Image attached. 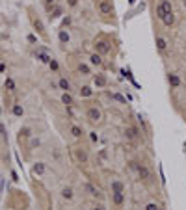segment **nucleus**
<instances>
[{
  "instance_id": "obj_1",
  "label": "nucleus",
  "mask_w": 186,
  "mask_h": 210,
  "mask_svg": "<svg viewBox=\"0 0 186 210\" xmlns=\"http://www.w3.org/2000/svg\"><path fill=\"white\" fill-rule=\"evenodd\" d=\"M171 11H173V6H171L169 0H160V4L156 6V17L158 19H164Z\"/></svg>"
},
{
  "instance_id": "obj_2",
  "label": "nucleus",
  "mask_w": 186,
  "mask_h": 210,
  "mask_svg": "<svg viewBox=\"0 0 186 210\" xmlns=\"http://www.w3.org/2000/svg\"><path fill=\"white\" fill-rule=\"evenodd\" d=\"M97 9L101 15H110V13L114 11V4H112V0H97Z\"/></svg>"
},
{
  "instance_id": "obj_3",
  "label": "nucleus",
  "mask_w": 186,
  "mask_h": 210,
  "mask_svg": "<svg viewBox=\"0 0 186 210\" xmlns=\"http://www.w3.org/2000/svg\"><path fill=\"white\" fill-rule=\"evenodd\" d=\"M95 52L97 54H108L110 52V43L104 39V37H101V39H95Z\"/></svg>"
},
{
  "instance_id": "obj_4",
  "label": "nucleus",
  "mask_w": 186,
  "mask_h": 210,
  "mask_svg": "<svg viewBox=\"0 0 186 210\" xmlns=\"http://www.w3.org/2000/svg\"><path fill=\"white\" fill-rule=\"evenodd\" d=\"M88 119L91 123H99L101 119H102V114H101V110L97 106H91V108H88Z\"/></svg>"
},
{
  "instance_id": "obj_5",
  "label": "nucleus",
  "mask_w": 186,
  "mask_h": 210,
  "mask_svg": "<svg viewBox=\"0 0 186 210\" xmlns=\"http://www.w3.org/2000/svg\"><path fill=\"white\" fill-rule=\"evenodd\" d=\"M93 84H95V86H97V88H106L108 86V76L106 74H95L93 76Z\"/></svg>"
},
{
  "instance_id": "obj_6",
  "label": "nucleus",
  "mask_w": 186,
  "mask_h": 210,
  "mask_svg": "<svg viewBox=\"0 0 186 210\" xmlns=\"http://www.w3.org/2000/svg\"><path fill=\"white\" fill-rule=\"evenodd\" d=\"M136 169H138V175H140L142 180H149V179H151V171H149L147 166H138Z\"/></svg>"
},
{
  "instance_id": "obj_7",
  "label": "nucleus",
  "mask_w": 186,
  "mask_h": 210,
  "mask_svg": "<svg viewBox=\"0 0 186 210\" xmlns=\"http://www.w3.org/2000/svg\"><path fill=\"white\" fill-rule=\"evenodd\" d=\"M125 136H127V139H138V136H140V130H138L136 127H127V128H125Z\"/></svg>"
},
{
  "instance_id": "obj_8",
  "label": "nucleus",
  "mask_w": 186,
  "mask_h": 210,
  "mask_svg": "<svg viewBox=\"0 0 186 210\" xmlns=\"http://www.w3.org/2000/svg\"><path fill=\"white\" fill-rule=\"evenodd\" d=\"M74 156L80 164H88V152L84 149H74Z\"/></svg>"
},
{
  "instance_id": "obj_9",
  "label": "nucleus",
  "mask_w": 186,
  "mask_h": 210,
  "mask_svg": "<svg viewBox=\"0 0 186 210\" xmlns=\"http://www.w3.org/2000/svg\"><path fill=\"white\" fill-rule=\"evenodd\" d=\"M168 82H169L171 88H179V86H181V78H179V74H175V73L168 74Z\"/></svg>"
},
{
  "instance_id": "obj_10",
  "label": "nucleus",
  "mask_w": 186,
  "mask_h": 210,
  "mask_svg": "<svg viewBox=\"0 0 186 210\" xmlns=\"http://www.w3.org/2000/svg\"><path fill=\"white\" fill-rule=\"evenodd\" d=\"M112 201L117 206H121L123 203H125V192H115V193H112Z\"/></svg>"
},
{
  "instance_id": "obj_11",
  "label": "nucleus",
  "mask_w": 186,
  "mask_h": 210,
  "mask_svg": "<svg viewBox=\"0 0 186 210\" xmlns=\"http://www.w3.org/2000/svg\"><path fill=\"white\" fill-rule=\"evenodd\" d=\"M32 136V130L28 128V127H23L19 130V141H23V139H28Z\"/></svg>"
},
{
  "instance_id": "obj_12",
  "label": "nucleus",
  "mask_w": 186,
  "mask_h": 210,
  "mask_svg": "<svg viewBox=\"0 0 186 210\" xmlns=\"http://www.w3.org/2000/svg\"><path fill=\"white\" fill-rule=\"evenodd\" d=\"M61 102H63L65 106H73V104H74V99H73V95L69 93V91H65L63 95H61Z\"/></svg>"
},
{
  "instance_id": "obj_13",
  "label": "nucleus",
  "mask_w": 186,
  "mask_h": 210,
  "mask_svg": "<svg viewBox=\"0 0 186 210\" xmlns=\"http://www.w3.org/2000/svg\"><path fill=\"white\" fill-rule=\"evenodd\" d=\"M11 112H13V115L15 117H23L24 115V108H23V104H13V108H11Z\"/></svg>"
},
{
  "instance_id": "obj_14",
  "label": "nucleus",
  "mask_w": 186,
  "mask_h": 210,
  "mask_svg": "<svg viewBox=\"0 0 186 210\" xmlns=\"http://www.w3.org/2000/svg\"><path fill=\"white\" fill-rule=\"evenodd\" d=\"M160 20L164 23V26H173V24H175V15H173V11L168 13V15L164 17V19H160Z\"/></svg>"
},
{
  "instance_id": "obj_15",
  "label": "nucleus",
  "mask_w": 186,
  "mask_h": 210,
  "mask_svg": "<svg viewBox=\"0 0 186 210\" xmlns=\"http://www.w3.org/2000/svg\"><path fill=\"white\" fill-rule=\"evenodd\" d=\"M115 192H125V184L121 180H112V193Z\"/></svg>"
},
{
  "instance_id": "obj_16",
  "label": "nucleus",
  "mask_w": 186,
  "mask_h": 210,
  "mask_svg": "<svg viewBox=\"0 0 186 210\" xmlns=\"http://www.w3.org/2000/svg\"><path fill=\"white\" fill-rule=\"evenodd\" d=\"M32 173H34V175H43V173H45V164H43V162H37V164H34V167H32Z\"/></svg>"
},
{
  "instance_id": "obj_17",
  "label": "nucleus",
  "mask_w": 186,
  "mask_h": 210,
  "mask_svg": "<svg viewBox=\"0 0 186 210\" xmlns=\"http://www.w3.org/2000/svg\"><path fill=\"white\" fill-rule=\"evenodd\" d=\"M89 63H91V65H102V58H101V54L93 52L91 56H89Z\"/></svg>"
},
{
  "instance_id": "obj_18",
  "label": "nucleus",
  "mask_w": 186,
  "mask_h": 210,
  "mask_svg": "<svg viewBox=\"0 0 186 210\" xmlns=\"http://www.w3.org/2000/svg\"><path fill=\"white\" fill-rule=\"evenodd\" d=\"M58 88L61 89V91H69V89H71V84H69V80L67 78H60V82H58Z\"/></svg>"
},
{
  "instance_id": "obj_19",
  "label": "nucleus",
  "mask_w": 186,
  "mask_h": 210,
  "mask_svg": "<svg viewBox=\"0 0 186 210\" xmlns=\"http://www.w3.org/2000/svg\"><path fill=\"white\" fill-rule=\"evenodd\" d=\"M58 39H60V43H69V39H71V37H69V32L67 30H60L58 32Z\"/></svg>"
},
{
  "instance_id": "obj_20",
  "label": "nucleus",
  "mask_w": 186,
  "mask_h": 210,
  "mask_svg": "<svg viewBox=\"0 0 186 210\" xmlns=\"http://www.w3.org/2000/svg\"><path fill=\"white\" fill-rule=\"evenodd\" d=\"M156 48H158L160 52H164V50L168 48V41L164 39V37H156Z\"/></svg>"
},
{
  "instance_id": "obj_21",
  "label": "nucleus",
  "mask_w": 186,
  "mask_h": 210,
  "mask_svg": "<svg viewBox=\"0 0 186 210\" xmlns=\"http://www.w3.org/2000/svg\"><path fill=\"white\" fill-rule=\"evenodd\" d=\"M73 195H74V193H73V188H69V186H67V188H63V190H61V197L67 199V201H71V199H73Z\"/></svg>"
},
{
  "instance_id": "obj_22",
  "label": "nucleus",
  "mask_w": 186,
  "mask_h": 210,
  "mask_svg": "<svg viewBox=\"0 0 186 210\" xmlns=\"http://www.w3.org/2000/svg\"><path fill=\"white\" fill-rule=\"evenodd\" d=\"M61 13H63V8H61V6H54V9L50 11V19H58V17H61Z\"/></svg>"
},
{
  "instance_id": "obj_23",
  "label": "nucleus",
  "mask_w": 186,
  "mask_h": 210,
  "mask_svg": "<svg viewBox=\"0 0 186 210\" xmlns=\"http://www.w3.org/2000/svg\"><path fill=\"white\" fill-rule=\"evenodd\" d=\"M69 130H71V134H73V138H82V134H84V132H82V128L78 127V125H73V127L69 128Z\"/></svg>"
},
{
  "instance_id": "obj_24",
  "label": "nucleus",
  "mask_w": 186,
  "mask_h": 210,
  "mask_svg": "<svg viewBox=\"0 0 186 210\" xmlns=\"http://www.w3.org/2000/svg\"><path fill=\"white\" fill-rule=\"evenodd\" d=\"M37 60H39V61H43V63H49V61H50L52 58H50V56L47 54V52H43V50H39V52H37Z\"/></svg>"
},
{
  "instance_id": "obj_25",
  "label": "nucleus",
  "mask_w": 186,
  "mask_h": 210,
  "mask_svg": "<svg viewBox=\"0 0 186 210\" xmlns=\"http://www.w3.org/2000/svg\"><path fill=\"white\" fill-rule=\"evenodd\" d=\"M93 95V89L89 86H82L80 88V97H91Z\"/></svg>"
},
{
  "instance_id": "obj_26",
  "label": "nucleus",
  "mask_w": 186,
  "mask_h": 210,
  "mask_svg": "<svg viewBox=\"0 0 186 210\" xmlns=\"http://www.w3.org/2000/svg\"><path fill=\"white\" fill-rule=\"evenodd\" d=\"M4 86H6V89H8V91H15V80L13 78H6V82H4Z\"/></svg>"
},
{
  "instance_id": "obj_27",
  "label": "nucleus",
  "mask_w": 186,
  "mask_h": 210,
  "mask_svg": "<svg viewBox=\"0 0 186 210\" xmlns=\"http://www.w3.org/2000/svg\"><path fill=\"white\" fill-rule=\"evenodd\" d=\"M86 190H88L89 193H91L93 197H101V192H99V190H97V188H95L93 184H86Z\"/></svg>"
},
{
  "instance_id": "obj_28",
  "label": "nucleus",
  "mask_w": 186,
  "mask_h": 210,
  "mask_svg": "<svg viewBox=\"0 0 186 210\" xmlns=\"http://www.w3.org/2000/svg\"><path fill=\"white\" fill-rule=\"evenodd\" d=\"M110 97H112V99H115V101H119L121 104H127V99H125V97H121L119 93H110Z\"/></svg>"
},
{
  "instance_id": "obj_29",
  "label": "nucleus",
  "mask_w": 186,
  "mask_h": 210,
  "mask_svg": "<svg viewBox=\"0 0 186 210\" xmlns=\"http://www.w3.org/2000/svg\"><path fill=\"white\" fill-rule=\"evenodd\" d=\"M34 26L37 28V32H39V34H43V32H45V26H43V23H41L39 19H37V20H34Z\"/></svg>"
},
{
  "instance_id": "obj_30",
  "label": "nucleus",
  "mask_w": 186,
  "mask_h": 210,
  "mask_svg": "<svg viewBox=\"0 0 186 210\" xmlns=\"http://www.w3.org/2000/svg\"><path fill=\"white\" fill-rule=\"evenodd\" d=\"M49 67H50V71H60V63L56 60H50L49 61Z\"/></svg>"
},
{
  "instance_id": "obj_31",
  "label": "nucleus",
  "mask_w": 186,
  "mask_h": 210,
  "mask_svg": "<svg viewBox=\"0 0 186 210\" xmlns=\"http://www.w3.org/2000/svg\"><path fill=\"white\" fill-rule=\"evenodd\" d=\"M78 71H80L82 74H89V67H88L86 63H80V65H78Z\"/></svg>"
},
{
  "instance_id": "obj_32",
  "label": "nucleus",
  "mask_w": 186,
  "mask_h": 210,
  "mask_svg": "<svg viewBox=\"0 0 186 210\" xmlns=\"http://www.w3.org/2000/svg\"><path fill=\"white\" fill-rule=\"evenodd\" d=\"M39 145H41V139H39V138H34L32 141H30V147H32V149H36V147H39Z\"/></svg>"
},
{
  "instance_id": "obj_33",
  "label": "nucleus",
  "mask_w": 186,
  "mask_h": 210,
  "mask_svg": "<svg viewBox=\"0 0 186 210\" xmlns=\"http://www.w3.org/2000/svg\"><path fill=\"white\" fill-rule=\"evenodd\" d=\"M145 210H160V206H158L156 203H147V206H145Z\"/></svg>"
},
{
  "instance_id": "obj_34",
  "label": "nucleus",
  "mask_w": 186,
  "mask_h": 210,
  "mask_svg": "<svg viewBox=\"0 0 186 210\" xmlns=\"http://www.w3.org/2000/svg\"><path fill=\"white\" fill-rule=\"evenodd\" d=\"M89 139H91L93 143H97V141H99V136H97V132H89Z\"/></svg>"
},
{
  "instance_id": "obj_35",
  "label": "nucleus",
  "mask_w": 186,
  "mask_h": 210,
  "mask_svg": "<svg viewBox=\"0 0 186 210\" xmlns=\"http://www.w3.org/2000/svg\"><path fill=\"white\" fill-rule=\"evenodd\" d=\"M67 6L69 8H74V6H78V0H67Z\"/></svg>"
},
{
  "instance_id": "obj_36",
  "label": "nucleus",
  "mask_w": 186,
  "mask_h": 210,
  "mask_svg": "<svg viewBox=\"0 0 186 210\" xmlns=\"http://www.w3.org/2000/svg\"><path fill=\"white\" fill-rule=\"evenodd\" d=\"M43 2L47 4V8H49V9H50V8H52V6H54V2H56V0H43Z\"/></svg>"
},
{
  "instance_id": "obj_37",
  "label": "nucleus",
  "mask_w": 186,
  "mask_h": 210,
  "mask_svg": "<svg viewBox=\"0 0 186 210\" xmlns=\"http://www.w3.org/2000/svg\"><path fill=\"white\" fill-rule=\"evenodd\" d=\"M28 41H30V43H36L37 39H36V36H32V34H30V36H28Z\"/></svg>"
},
{
  "instance_id": "obj_38",
  "label": "nucleus",
  "mask_w": 186,
  "mask_h": 210,
  "mask_svg": "<svg viewBox=\"0 0 186 210\" xmlns=\"http://www.w3.org/2000/svg\"><path fill=\"white\" fill-rule=\"evenodd\" d=\"M93 210H106V208H104V206H102V205H97V206H95Z\"/></svg>"
},
{
  "instance_id": "obj_39",
  "label": "nucleus",
  "mask_w": 186,
  "mask_h": 210,
  "mask_svg": "<svg viewBox=\"0 0 186 210\" xmlns=\"http://www.w3.org/2000/svg\"><path fill=\"white\" fill-rule=\"evenodd\" d=\"M0 134H4V125L0 123Z\"/></svg>"
},
{
  "instance_id": "obj_40",
  "label": "nucleus",
  "mask_w": 186,
  "mask_h": 210,
  "mask_svg": "<svg viewBox=\"0 0 186 210\" xmlns=\"http://www.w3.org/2000/svg\"><path fill=\"white\" fill-rule=\"evenodd\" d=\"M182 2H184V6H186V0H182Z\"/></svg>"
},
{
  "instance_id": "obj_41",
  "label": "nucleus",
  "mask_w": 186,
  "mask_h": 210,
  "mask_svg": "<svg viewBox=\"0 0 186 210\" xmlns=\"http://www.w3.org/2000/svg\"><path fill=\"white\" fill-rule=\"evenodd\" d=\"M0 112H2V110H0Z\"/></svg>"
}]
</instances>
